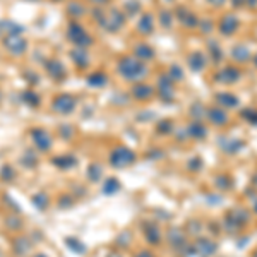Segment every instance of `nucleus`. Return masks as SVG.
I'll return each mask as SVG.
<instances>
[{
    "mask_svg": "<svg viewBox=\"0 0 257 257\" xmlns=\"http://www.w3.org/2000/svg\"><path fill=\"white\" fill-rule=\"evenodd\" d=\"M123 9L127 11L128 16H136L139 12V9H141V4L138 2V0H128L125 6H123Z\"/></svg>",
    "mask_w": 257,
    "mask_h": 257,
    "instance_id": "obj_44",
    "label": "nucleus"
},
{
    "mask_svg": "<svg viewBox=\"0 0 257 257\" xmlns=\"http://www.w3.org/2000/svg\"><path fill=\"white\" fill-rule=\"evenodd\" d=\"M30 136H31V141L35 143V146L36 149H40L41 153H45V151H50L53 146V143H52V136L48 134L45 128H41V127H35V128H31V132H30Z\"/></svg>",
    "mask_w": 257,
    "mask_h": 257,
    "instance_id": "obj_10",
    "label": "nucleus"
},
{
    "mask_svg": "<svg viewBox=\"0 0 257 257\" xmlns=\"http://www.w3.org/2000/svg\"><path fill=\"white\" fill-rule=\"evenodd\" d=\"M177 19H178V23L182 24V26H185V28H189V30H192V28H197V24H199V19H197V16L194 14L192 11L187 9V7H184V6H180L177 9Z\"/></svg>",
    "mask_w": 257,
    "mask_h": 257,
    "instance_id": "obj_16",
    "label": "nucleus"
},
{
    "mask_svg": "<svg viewBox=\"0 0 257 257\" xmlns=\"http://www.w3.org/2000/svg\"><path fill=\"white\" fill-rule=\"evenodd\" d=\"M89 4H93V6H103V4L110 2V0H88Z\"/></svg>",
    "mask_w": 257,
    "mask_h": 257,
    "instance_id": "obj_55",
    "label": "nucleus"
},
{
    "mask_svg": "<svg viewBox=\"0 0 257 257\" xmlns=\"http://www.w3.org/2000/svg\"><path fill=\"white\" fill-rule=\"evenodd\" d=\"M35 257H47V255H45V254H36Z\"/></svg>",
    "mask_w": 257,
    "mask_h": 257,
    "instance_id": "obj_60",
    "label": "nucleus"
},
{
    "mask_svg": "<svg viewBox=\"0 0 257 257\" xmlns=\"http://www.w3.org/2000/svg\"><path fill=\"white\" fill-rule=\"evenodd\" d=\"M118 189H120V182L117 178H108V180L105 182V185H103V192L110 194V196L115 192H118Z\"/></svg>",
    "mask_w": 257,
    "mask_h": 257,
    "instance_id": "obj_38",
    "label": "nucleus"
},
{
    "mask_svg": "<svg viewBox=\"0 0 257 257\" xmlns=\"http://www.w3.org/2000/svg\"><path fill=\"white\" fill-rule=\"evenodd\" d=\"M231 59L237 62V64H245V62L250 60V50L245 45H235L231 48Z\"/></svg>",
    "mask_w": 257,
    "mask_h": 257,
    "instance_id": "obj_26",
    "label": "nucleus"
},
{
    "mask_svg": "<svg viewBox=\"0 0 257 257\" xmlns=\"http://www.w3.org/2000/svg\"><path fill=\"white\" fill-rule=\"evenodd\" d=\"M67 40L74 47L77 48H84L88 50L91 45H93V36L89 35L88 30L79 23V21H70L67 26Z\"/></svg>",
    "mask_w": 257,
    "mask_h": 257,
    "instance_id": "obj_3",
    "label": "nucleus"
},
{
    "mask_svg": "<svg viewBox=\"0 0 257 257\" xmlns=\"http://www.w3.org/2000/svg\"><path fill=\"white\" fill-rule=\"evenodd\" d=\"M2 47L7 53L14 57H21L28 52V40L23 35H9L2 38Z\"/></svg>",
    "mask_w": 257,
    "mask_h": 257,
    "instance_id": "obj_5",
    "label": "nucleus"
},
{
    "mask_svg": "<svg viewBox=\"0 0 257 257\" xmlns=\"http://www.w3.org/2000/svg\"><path fill=\"white\" fill-rule=\"evenodd\" d=\"M136 30H138L143 36L153 35V31H155V16H153L151 12L141 14L138 24H136Z\"/></svg>",
    "mask_w": 257,
    "mask_h": 257,
    "instance_id": "obj_19",
    "label": "nucleus"
},
{
    "mask_svg": "<svg viewBox=\"0 0 257 257\" xmlns=\"http://www.w3.org/2000/svg\"><path fill=\"white\" fill-rule=\"evenodd\" d=\"M206 111H208V108H206L201 101L194 103V105L190 106V115L196 118V122H201L202 118H206Z\"/></svg>",
    "mask_w": 257,
    "mask_h": 257,
    "instance_id": "obj_35",
    "label": "nucleus"
},
{
    "mask_svg": "<svg viewBox=\"0 0 257 257\" xmlns=\"http://www.w3.org/2000/svg\"><path fill=\"white\" fill-rule=\"evenodd\" d=\"M199 28H201V31L204 33V35H209V33H213V28H214V23L211 21L209 18L208 19H202V21H199V24H197Z\"/></svg>",
    "mask_w": 257,
    "mask_h": 257,
    "instance_id": "obj_45",
    "label": "nucleus"
},
{
    "mask_svg": "<svg viewBox=\"0 0 257 257\" xmlns=\"http://www.w3.org/2000/svg\"><path fill=\"white\" fill-rule=\"evenodd\" d=\"M6 223H7V228H9V230H19V228H21V221L18 218H14V216L7 218Z\"/></svg>",
    "mask_w": 257,
    "mask_h": 257,
    "instance_id": "obj_47",
    "label": "nucleus"
},
{
    "mask_svg": "<svg viewBox=\"0 0 257 257\" xmlns=\"http://www.w3.org/2000/svg\"><path fill=\"white\" fill-rule=\"evenodd\" d=\"M187 134L192 139H204L208 136V128H206V125H202L201 122H192L187 127Z\"/></svg>",
    "mask_w": 257,
    "mask_h": 257,
    "instance_id": "obj_30",
    "label": "nucleus"
},
{
    "mask_svg": "<svg viewBox=\"0 0 257 257\" xmlns=\"http://www.w3.org/2000/svg\"><path fill=\"white\" fill-rule=\"evenodd\" d=\"M240 28V19L237 18L235 14H225L221 19H219L218 23V30H219V35H223L225 38H228V36H233L235 33L238 31Z\"/></svg>",
    "mask_w": 257,
    "mask_h": 257,
    "instance_id": "obj_12",
    "label": "nucleus"
},
{
    "mask_svg": "<svg viewBox=\"0 0 257 257\" xmlns=\"http://www.w3.org/2000/svg\"><path fill=\"white\" fill-rule=\"evenodd\" d=\"M26 156H28V158H24L23 161H24V165H28V167H35V165H36V161H38V160H36V156L35 155H33V153L30 151V153H26Z\"/></svg>",
    "mask_w": 257,
    "mask_h": 257,
    "instance_id": "obj_49",
    "label": "nucleus"
},
{
    "mask_svg": "<svg viewBox=\"0 0 257 257\" xmlns=\"http://www.w3.org/2000/svg\"><path fill=\"white\" fill-rule=\"evenodd\" d=\"M167 240H168V243L172 245L175 250H180L182 247L187 243V238H185V235L182 233L178 228H170L168 230V233H167Z\"/></svg>",
    "mask_w": 257,
    "mask_h": 257,
    "instance_id": "obj_22",
    "label": "nucleus"
},
{
    "mask_svg": "<svg viewBox=\"0 0 257 257\" xmlns=\"http://www.w3.org/2000/svg\"><path fill=\"white\" fill-rule=\"evenodd\" d=\"M131 94L138 101H149L156 94V88L151 84H144V82H134L131 89Z\"/></svg>",
    "mask_w": 257,
    "mask_h": 257,
    "instance_id": "obj_14",
    "label": "nucleus"
},
{
    "mask_svg": "<svg viewBox=\"0 0 257 257\" xmlns=\"http://www.w3.org/2000/svg\"><path fill=\"white\" fill-rule=\"evenodd\" d=\"M106 257H122V254H120V252H110Z\"/></svg>",
    "mask_w": 257,
    "mask_h": 257,
    "instance_id": "obj_56",
    "label": "nucleus"
},
{
    "mask_svg": "<svg viewBox=\"0 0 257 257\" xmlns=\"http://www.w3.org/2000/svg\"><path fill=\"white\" fill-rule=\"evenodd\" d=\"M168 76H170V79H172L173 82L175 81H182L184 79V70H182V67L180 65H177V64H173L172 67H170V70H168Z\"/></svg>",
    "mask_w": 257,
    "mask_h": 257,
    "instance_id": "obj_40",
    "label": "nucleus"
},
{
    "mask_svg": "<svg viewBox=\"0 0 257 257\" xmlns=\"http://www.w3.org/2000/svg\"><path fill=\"white\" fill-rule=\"evenodd\" d=\"M214 99L219 103V106H225V108H237L240 105V99L235 96L233 93H228V91H221V93L214 94Z\"/></svg>",
    "mask_w": 257,
    "mask_h": 257,
    "instance_id": "obj_21",
    "label": "nucleus"
},
{
    "mask_svg": "<svg viewBox=\"0 0 257 257\" xmlns=\"http://www.w3.org/2000/svg\"><path fill=\"white\" fill-rule=\"evenodd\" d=\"M132 55H134L138 60L148 64V62L155 60L156 52H155V48H153L151 45H148V43H136L134 50H132Z\"/></svg>",
    "mask_w": 257,
    "mask_h": 257,
    "instance_id": "obj_18",
    "label": "nucleus"
},
{
    "mask_svg": "<svg viewBox=\"0 0 257 257\" xmlns=\"http://www.w3.org/2000/svg\"><path fill=\"white\" fill-rule=\"evenodd\" d=\"M70 59H72V64L76 65V69H79V70H86L91 64L89 53H88V50H84V48L74 47L70 50Z\"/></svg>",
    "mask_w": 257,
    "mask_h": 257,
    "instance_id": "obj_17",
    "label": "nucleus"
},
{
    "mask_svg": "<svg viewBox=\"0 0 257 257\" xmlns=\"http://www.w3.org/2000/svg\"><path fill=\"white\" fill-rule=\"evenodd\" d=\"M252 60H254V65H255V67H257V55L254 57V59H252Z\"/></svg>",
    "mask_w": 257,
    "mask_h": 257,
    "instance_id": "obj_59",
    "label": "nucleus"
},
{
    "mask_svg": "<svg viewBox=\"0 0 257 257\" xmlns=\"http://www.w3.org/2000/svg\"><path fill=\"white\" fill-rule=\"evenodd\" d=\"M106 82H108V77H106L105 72H93L88 76L89 88H105Z\"/></svg>",
    "mask_w": 257,
    "mask_h": 257,
    "instance_id": "obj_31",
    "label": "nucleus"
},
{
    "mask_svg": "<svg viewBox=\"0 0 257 257\" xmlns=\"http://www.w3.org/2000/svg\"><path fill=\"white\" fill-rule=\"evenodd\" d=\"M23 101L26 103L28 106H33V108H36V106H40V103H41V96L38 93H36L35 89H26L23 93Z\"/></svg>",
    "mask_w": 257,
    "mask_h": 257,
    "instance_id": "obj_33",
    "label": "nucleus"
},
{
    "mask_svg": "<svg viewBox=\"0 0 257 257\" xmlns=\"http://www.w3.org/2000/svg\"><path fill=\"white\" fill-rule=\"evenodd\" d=\"M206 2H209L213 7H221V6H225V4H226V0H206Z\"/></svg>",
    "mask_w": 257,
    "mask_h": 257,
    "instance_id": "obj_51",
    "label": "nucleus"
},
{
    "mask_svg": "<svg viewBox=\"0 0 257 257\" xmlns=\"http://www.w3.org/2000/svg\"><path fill=\"white\" fill-rule=\"evenodd\" d=\"M88 12V9H86L84 6H82L81 2H77V0H72V2H69L67 6V14L72 18V21H77L79 18H82V16Z\"/></svg>",
    "mask_w": 257,
    "mask_h": 257,
    "instance_id": "obj_29",
    "label": "nucleus"
},
{
    "mask_svg": "<svg viewBox=\"0 0 257 257\" xmlns=\"http://www.w3.org/2000/svg\"><path fill=\"white\" fill-rule=\"evenodd\" d=\"M194 250L201 257H211L216 254L218 242H214V240H211V238H206V237H199L196 242H194Z\"/></svg>",
    "mask_w": 257,
    "mask_h": 257,
    "instance_id": "obj_13",
    "label": "nucleus"
},
{
    "mask_svg": "<svg viewBox=\"0 0 257 257\" xmlns=\"http://www.w3.org/2000/svg\"><path fill=\"white\" fill-rule=\"evenodd\" d=\"M214 185H216L219 190H231L233 189V178L230 175H226V173H221V175H218L214 178Z\"/></svg>",
    "mask_w": 257,
    "mask_h": 257,
    "instance_id": "obj_34",
    "label": "nucleus"
},
{
    "mask_svg": "<svg viewBox=\"0 0 257 257\" xmlns=\"http://www.w3.org/2000/svg\"><path fill=\"white\" fill-rule=\"evenodd\" d=\"M208 52H209V57L214 64H219L223 60V52H221V47L216 40H209L208 41Z\"/></svg>",
    "mask_w": 257,
    "mask_h": 257,
    "instance_id": "obj_32",
    "label": "nucleus"
},
{
    "mask_svg": "<svg viewBox=\"0 0 257 257\" xmlns=\"http://www.w3.org/2000/svg\"><path fill=\"white\" fill-rule=\"evenodd\" d=\"M136 161V153L125 146H118L111 151L110 155V165L115 168H127Z\"/></svg>",
    "mask_w": 257,
    "mask_h": 257,
    "instance_id": "obj_7",
    "label": "nucleus"
},
{
    "mask_svg": "<svg viewBox=\"0 0 257 257\" xmlns=\"http://www.w3.org/2000/svg\"><path fill=\"white\" fill-rule=\"evenodd\" d=\"M0 101H2V91H0Z\"/></svg>",
    "mask_w": 257,
    "mask_h": 257,
    "instance_id": "obj_61",
    "label": "nucleus"
},
{
    "mask_svg": "<svg viewBox=\"0 0 257 257\" xmlns=\"http://www.w3.org/2000/svg\"><path fill=\"white\" fill-rule=\"evenodd\" d=\"M28 2H38V0H28Z\"/></svg>",
    "mask_w": 257,
    "mask_h": 257,
    "instance_id": "obj_62",
    "label": "nucleus"
},
{
    "mask_svg": "<svg viewBox=\"0 0 257 257\" xmlns=\"http://www.w3.org/2000/svg\"><path fill=\"white\" fill-rule=\"evenodd\" d=\"M88 177L91 182H98L101 178V167L99 165H91L88 170Z\"/></svg>",
    "mask_w": 257,
    "mask_h": 257,
    "instance_id": "obj_43",
    "label": "nucleus"
},
{
    "mask_svg": "<svg viewBox=\"0 0 257 257\" xmlns=\"http://www.w3.org/2000/svg\"><path fill=\"white\" fill-rule=\"evenodd\" d=\"M231 6H233L235 9H242V7L245 6V0H231Z\"/></svg>",
    "mask_w": 257,
    "mask_h": 257,
    "instance_id": "obj_52",
    "label": "nucleus"
},
{
    "mask_svg": "<svg viewBox=\"0 0 257 257\" xmlns=\"http://www.w3.org/2000/svg\"><path fill=\"white\" fill-rule=\"evenodd\" d=\"M219 148L226 153H237L243 148V141L231 139V138H221L219 139Z\"/></svg>",
    "mask_w": 257,
    "mask_h": 257,
    "instance_id": "obj_27",
    "label": "nucleus"
},
{
    "mask_svg": "<svg viewBox=\"0 0 257 257\" xmlns=\"http://www.w3.org/2000/svg\"><path fill=\"white\" fill-rule=\"evenodd\" d=\"M118 240H117V243H118V245H122V243H123V247H128V243H131V237H132V233H131V231H123V233H120L118 235Z\"/></svg>",
    "mask_w": 257,
    "mask_h": 257,
    "instance_id": "obj_46",
    "label": "nucleus"
},
{
    "mask_svg": "<svg viewBox=\"0 0 257 257\" xmlns=\"http://www.w3.org/2000/svg\"><path fill=\"white\" fill-rule=\"evenodd\" d=\"M242 77V72H240L238 67L235 65H225L223 69H219L216 74H214V81L219 82V84H235L238 82V79Z\"/></svg>",
    "mask_w": 257,
    "mask_h": 257,
    "instance_id": "obj_9",
    "label": "nucleus"
},
{
    "mask_svg": "<svg viewBox=\"0 0 257 257\" xmlns=\"http://www.w3.org/2000/svg\"><path fill=\"white\" fill-rule=\"evenodd\" d=\"M252 257H257V250L254 252V255H252Z\"/></svg>",
    "mask_w": 257,
    "mask_h": 257,
    "instance_id": "obj_63",
    "label": "nucleus"
},
{
    "mask_svg": "<svg viewBox=\"0 0 257 257\" xmlns=\"http://www.w3.org/2000/svg\"><path fill=\"white\" fill-rule=\"evenodd\" d=\"M77 106L76 96L69 93H60L52 99V110L59 115H70Z\"/></svg>",
    "mask_w": 257,
    "mask_h": 257,
    "instance_id": "obj_6",
    "label": "nucleus"
},
{
    "mask_svg": "<svg viewBox=\"0 0 257 257\" xmlns=\"http://www.w3.org/2000/svg\"><path fill=\"white\" fill-rule=\"evenodd\" d=\"M206 118H208L213 125L225 127L228 123V120H230V115H228V111L225 108H221V106H211V108H208V111H206Z\"/></svg>",
    "mask_w": 257,
    "mask_h": 257,
    "instance_id": "obj_15",
    "label": "nucleus"
},
{
    "mask_svg": "<svg viewBox=\"0 0 257 257\" xmlns=\"http://www.w3.org/2000/svg\"><path fill=\"white\" fill-rule=\"evenodd\" d=\"M12 248H14L16 255L23 257V255H28L33 248V242L28 237H18L12 243Z\"/></svg>",
    "mask_w": 257,
    "mask_h": 257,
    "instance_id": "obj_23",
    "label": "nucleus"
},
{
    "mask_svg": "<svg viewBox=\"0 0 257 257\" xmlns=\"http://www.w3.org/2000/svg\"><path fill=\"white\" fill-rule=\"evenodd\" d=\"M0 177L4 178V180H12V178H14V170H11L9 167H6L2 170V172H0Z\"/></svg>",
    "mask_w": 257,
    "mask_h": 257,
    "instance_id": "obj_48",
    "label": "nucleus"
},
{
    "mask_svg": "<svg viewBox=\"0 0 257 257\" xmlns=\"http://www.w3.org/2000/svg\"><path fill=\"white\" fill-rule=\"evenodd\" d=\"M65 245H67L72 252H76V254H86V245L74 237H69L65 240Z\"/></svg>",
    "mask_w": 257,
    "mask_h": 257,
    "instance_id": "obj_36",
    "label": "nucleus"
},
{
    "mask_svg": "<svg viewBox=\"0 0 257 257\" xmlns=\"http://www.w3.org/2000/svg\"><path fill=\"white\" fill-rule=\"evenodd\" d=\"M187 64L192 72H202L208 65V55H204L202 52H192L187 57Z\"/></svg>",
    "mask_w": 257,
    "mask_h": 257,
    "instance_id": "obj_20",
    "label": "nucleus"
},
{
    "mask_svg": "<svg viewBox=\"0 0 257 257\" xmlns=\"http://www.w3.org/2000/svg\"><path fill=\"white\" fill-rule=\"evenodd\" d=\"M156 132H158V134H165V136L172 134V132H173V123L170 122V120H161L158 125H156Z\"/></svg>",
    "mask_w": 257,
    "mask_h": 257,
    "instance_id": "obj_41",
    "label": "nucleus"
},
{
    "mask_svg": "<svg viewBox=\"0 0 257 257\" xmlns=\"http://www.w3.org/2000/svg\"><path fill=\"white\" fill-rule=\"evenodd\" d=\"M240 117L243 120H247L248 123H252V125H257V110L254 108H245L240 111Z\"/></svg>",
    "mask_w": 257,
    "mask_h": 257,
    "instance_id": "obj_39",
    "label": "nucleus"
},
{
    "mask_svg": "<svg viewBox=\"0 0 257 257\" xmlns=\"http://www.w3.org/2000/svg\"><path fill=\"white\" fill-rule=\"evenodd\" d=\"M117 72L122 79L128 82H141L148 77V64L136 59L134 55H125L117 62Z\"/></svg>",
    "mask_w": 257,
    "mask_h": 257,
    "instance_id": "obj_1",
    "label": "nucleus"
},
{
    "mask_svg": "<svg viewBox=\"0 0 257 257\" xmlns=\"http://www.w3.org/2000/svg\"><path fill=\"white\" fill-rule=\"evenodd\" d=\"M134 257H155V255H153V252H149V250H141V252H138V255H134Z\"/></svg>",
    "mask_w": 257,
    "mask_h": 257,
    "instance_id": "obj_54",
    "label": "nucleus"
},
{
    "mask_svg": "<svg viewBox=\"0 0 257 257\" xmlns=\"http://www.w3.org/2000/svg\"><path fill=\"white\" fill-rule=\"evenodd\" d=\"M201 167H202V160L201 158H194L189 163V168L194 170V172H199V170H201Z\"/></svg>",
    "mask_w": 257,
    "mask_h": 257,
    "instance_id": "obj_50",
    "label": "nucleus"
},
{
    "mask_svg": "<svg viewBox=\"0 0 257 257\" xmlns=\"http://www.w3.org/2000/svg\"><path fill=\"white\" fill-rule=\"evenodd\" d=\"M248 219H250V216H248L247 211L237 208V209L228 211L223 225H225L228 233H238V231L248 223Z\"/></svg>",
    "mask_w": 257,
    "mask_h": 257,
    "instance_id": "obj_4",
    "label": "nucleus"
},
{
    "mask_svg": "<svg viewBox=\"0 0 257 257\" xmlns=\"http://www.w3.org/2000/svg\"><path fill=\"white\" fill-rule=\"evenodd\" d=\"M9 35H23V28L11 19H2L0 21V36L4 38Z\"/></svg>",
    "mask_w": 257,
    "mask_h": 257,
    "instance_id": "obj_24",
    "label": "nucleus"
},
{
    "mask_svg": "<svg viewBox=\"0 0 257 257\" xmlns=\"http://www.w3.org/2000/svg\"><path fill=\"white\" fill-rule=\"evenodd\" d=\"M160 23H161V26H165L167 30H168V28H172V24H173L172 12H170V11H161L160 12Z\"/></svg>",
    "mask_w": 257,
    "mask_h": 257,
    "instance_id": "obj_42",
    "label": "nucleus"
},
{
    "mask_svg": "<svg viewBox=\"0 0 257 257\" xmlns=\"http://www.w3.org/2000/svg\"><path fill=\"white\" fill-rule=\"evenodd\" d=\"M175 82L170 79L168 74H161L158 84H156V94L161 98L163 103H172L175 99Z\"/></svg>",
    "mask_w": 257,
    "mask_h": 257,
    "instance_id": "obj_8",
    "label": "nucleus"
},
{
    "mask_svg": "<svg viewBox=\"0 0 257 257\" xmlns=\"http://www.w3.org/2000/svg\"><path fill=\"white\" fill-rule=\"evenodd\" d=\"M144 235H146L148 242L153 243V245L161 243V230L155 223H146V225H144Z\"/></svg>",
    "mask_w": 257,
    "mask_h": 257,
    "instance_id": "obj_25",
    "label": "nucleus"
},
{
    "mask_svg": "<svg viewBox=\"0 0 257 257\" xmlns=\"http://www.w3.org/2000/svg\"><path fill=\"white\" fill-rule=\"evenodd\" d=\"M93 18L98 21V24L106 33H118L125 26V21H127L123 11L117 9V7L103 9L101 6H96V9H93Z\"/></svg>",
    "mask_w": 257,
    "mask_h": 257,
    "instance_id": "obj_2",
    "label": "nucleus"
},
{
    "mask_svg": "<svg viewBox=\"0 0 257 257\" xmlns=\"http://www.w3.org/2000/svg\"><path fill=\"white\" fill-rule=\"evenodd\" d=\"M252 187L254 189H257V173L254 175V178H252Z\"/></svg>",
    "mask_w": 257,
    "mask_h": 257,
    "instance_id": "obj_57",
    "label": "nucleus"
},
{
    "mask_svg": "<svg viewBox=\"0 0 257 257\" xmlns=\"http://www.w3.org/2000/svg\"><path fill=\"white\" fill-rule=\"evenodd\" d=\"M33 204L36 206V209L45 211L50 206V199L47 194H36V196L33 197Z\"/></svg>",
    "mask_w": 257,
    "mask_h": 257,
    "instance_id": "obj_37",
    "label": "nucleus"
},
{
    "mask_svg": "<svg viewBox=\"0 0 257 257\" xmlns=\"http://www.w3.org/2000/svg\"><path fill=\"white\" fill-rule=\"evenodd\" d=\"M45 70H47L50 79H53L55 82H62L67 79V69H65L64 62L59 59H50L45 64Z\"/></svg>",
    "mask_w": 257,
    "mask_h": 257,
    "instance_id": "obj_11",
    "label": "nucleus"
},
{
    "mask_svg": "<svg viewBox=\"0 0 257 257\" xmlns=\"http://www.w3.org/2000/svg\"><path fill=\"white\" fill-rule=\"evenodd\" d=\"M245 6L248 7V9L255 11L257 9V0H245Z\"/></svg>",
    "mask_w": 257,
    "mask_h": 257,
    "instance_id": "obj_53",
    "label": "nucleus"
},
{
    "mask_svg": "<svg viewBox=\"0 0 257 257\" xmlns=\"http://www.w3.org/2000/svg\"><path fill=\"white\" fill-rule=\"evenodd\" d=\"M52 163L55 167H59L60 170H70L77 165V160L74 158L72 155H62V156H57L55 160H52Z\"/></svg>",
    "mask_w": 257,
    "mask_h": 257,
    "instance_id": "obj_28",
    "label": "nucleus"
},
{
    "mask_svg": "<svg viewBox=\"0 0 257 257\" xmlns=\"http://www.w3.org/2000/svg\"><path fill=\"white\" fill-rule=\"evenodd\" d=\"M254 211H255V214H257V199H254Z\"/></svg>",
    "mask_w": 257,
    "mask_h": 257,
    "instance_id": "obj_58",
    "label": "nucleus"
}]
</instances>
